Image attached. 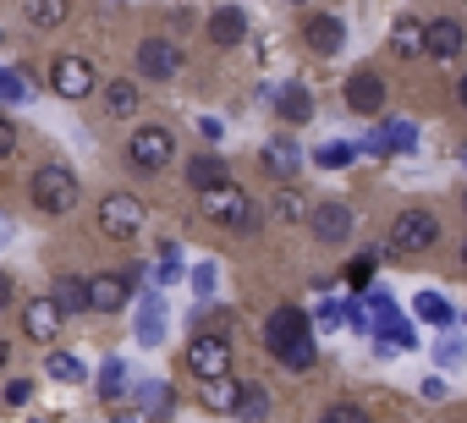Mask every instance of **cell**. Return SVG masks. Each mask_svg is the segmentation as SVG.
Returning <instances> with one entry per match:
<instances>
[{"mask_svg": "<svg viewBox=\"0 0 467 423\" xmlns=\"http://www.w3.org/2000/svg\"><path fill=\"white\" fill-rule=\"evenodd\" d=\"M265 346H270V357H275L281 368H292V374H308V368L319 363L314 325H308L303 308H275L270 325H265Z\"/></svg>", "mask_w": 467, "mask_h": 423, "instance_id": "obj_1", "label": "cell"}, {"mask_svg": "<svg viewBox=\"0 0 467 423\" xmlns=\"http://www.w3.org/2000/svg\"><path fill=\"white\" fill-rule=\"evenodd\" d=\"M28 198L45 209V215H67V209L78 203V176H72L67 165H39V170H34Z\"/></svg>", "mask_w": 467, "mask_h": 423, "instance_id": "obj_2", "label": "cell"}, {"mask_svg": "<svg viewBox=\"0 0 467 423\" xmlns=\"http://www.w3.org/2000/svg\"><path fill=\"white\" fill-rule=\"evenodd\" d=\"M198 198H203V215H209L214 226H254V203H248V192H243L237 181H214V187H203Z\"/></svg>", "mask_w": 467, "mask_h": 423, "instance_id": "obj_3", "label": "cell"}, {"mask_svg": "<svg viewBox=\"0 0 467 423\" xmlns=\"http://www.w3.org/2000/svg\"><path fill=\"white\" fill-rule=\"evenodd\" d=\"M99 232H105L110 242H138V232H143V203H138L132 192L99 198Z\"/></svg>", "mask_w": 467, "mask_h": 423, "instance_id": "obj_4", "label": "cell"}, {"mask_svg": "<svg viewBox=\"0 0 467 423\" xmlns=\"http://www.w3.org/2000/svg\"><path fill=\"white\" fill-rule=\"evenodd\" d=\"M434 242H440V221L429 209H401L396 226H390V248L396 253H429Z\"/></svg>", "mask_w": 467, "mask_h": 423, "instance_id": "obj_5", "label": "cell"}, {"mask_svg": "<svg viewBox=\"0 0 467 423\" xmlns=\"http://www.w3.org/2000/svg\"><path fill=\"white\" fill-rule=\"evenodd\" d=\"M127 154H132L138 170H165L176 160V132L171 127H138L132 143H127Z\"/></svg>", "mask_w": 467, "mask_h": 423, "instance_id": "obj_6", "label": "cell"}, {"mask_svg": "<svg viewBox=\"0 0 467 423\" xmlns=\"http://www.w3.org/2000/svg\"><path fill=\"white\" fill-rule=\"evenodd\" d=\"M187 374H192V379H220V374H231V346H225V335H192V341H187Z\"/></svg>", "mask_w": 467, "mask_h": 423, "instance_id": "obj_7", "label": "cell"}, {"mask_svg": "<svg viewBox=\"0 0 467 423\" xmlns=\"http://www.w3.org/2000/svg\"><path fill=\"white\" fill-rule=\"evenodd\" d=\"M308 232H314V242H347L352 237V209L347 203H336V198H325V203H314L308 209Z\"/></svg>", "mask_w": 467, "mask_h": 423, "instance_id": "obj_8", "label": "cell"}, {"mask_svg": "<svg viewBox=\"0 0 467 423\" xmlns=\"http://www.w3.org/2000/svg\"><path fill=\"white\" fill-rule=\"evenodd\" d=\"M50 88H56L61 99H88V94H94V61L61 56V61L50 67Z\"/></svg>", "mask_w": 467, "mask_h": 423, "instance_id": "obj_9", "label": "cell"}, {"mask_svg": "<svg viewBox=\"0 0 467 423\" xmlns=\"http://www.w3.org/2000/svg\"><path fill=\"white\" fill-rule=\"evenodd\" d=\"M347 110H352V116H379V110H385V77H379L374 67H358V72L347 77Z\"/></svg>", "mask_w": 467, "mask_h": 423, "instance_id": "obj_10", "label": "cell"}, {"mask_svg": "<svg viewBox=\"0 0 467 423\" xmlns=\"http://www.w3.org/2000/svg\"><path fill=\"white\" fill-rule=\"evenodd\" d=\"M138 72L154 77V83H171V77L182 72V50H176L171 39H143V45H138Z\"/></svg>", "mask_w": 467, "mask_h": 423, "instance_id": "obj_11", "label": "cell"}, {"mask_svg": "<svg viewBox=\"0 0 467 423\" xmlns=\"http://www.w3.org/2000/svg\"><path fill=\"white\" fill-rule=\"evenodd\" d=\"M61 303L56 297H28V308H23V330H28V341H39V346H50L56 335H61Z\"/></svg>", "mask_w": 467, "mask_h": 423, "instance_id": "obj_12", "label": "cell"}, {"mask_svg": "<svg viewBox=\"0 0 467 423\" xmlns=\"http://www.w3.org/2000/svg\"><path fill=\"white\" fill-rule=\"evenodd\" d=\"M303 39H308V50H314V56H336V50L347 45V23H341V17H330V12H314V17L303 23Z\"/></svg>", "mask_w": 467, "mask_h": 423, "instance_id": "obj_13", "label": "cell"}, {"mask_svg": "<svg viewBox=\"0 0 467 423\" xmlns=\"http://www.w3.org/2000/svg\"><path fill=\"white\" fill-rule=\"evenodd\" d=\"M462 23H451V17H429L423 23V56H434V61H451L456 50H462Z\"/></svg>", "mask_w": 467, "mask_h": 423, "instance_id": "obj_14", "label": "cell"}, {"mask_svg": "<svg viewBox=\"0 0 467 423\" xmlns=\"http://www.w3.org/2000/svg\"><path fill=\"white\" fill-rule=\"evenodd\" d=\"M127 297H132V275H94V281H88V308H94V314L127 308Z\"/></svg>", "mask_w": 467, "mask_h": 423, "instance_id": "obj_15", "label": "cell"}, {"mask_svg": "<svg viewBox=\"0 0 467 423\" xmlns=\"http://www.w3.org/2000/svg\"><path fill=\"white\" fill-rule=\"evenodd\" d=\"M198 396H203V407H209V412H237V401H243V379H237V374L198 379Z\"/></svg>", "mask_w": 467, "mask_h": 423, "instance_id": "obj_16", "label": "cell"}, {"mask_svg": "<svg viewBox=\"0 0 467 423\" xmlns=\"http://www.w3.org/2000/svg\"><path fill=\"white\" fill-rule=\"evenodd\" d=\"M259 160H265V170H270V176H281V181H286V176H297V170H303V149H297V143H292V138H270V143H265V154H259Z\"/></svg>", "mask_w": 467, "mask_h": 423, "instance_id": "obj_17", "label": "cell"}, {"mask_svg": "<svg viewBox=\"0 0 467 423\" xmlns=\"http://www.w3.org/2000/svg\"><path fill=\"white\" fill-rule=\"evenodd\" d=\"M275 116H281V121H292V127H303V121L314 116V99H308V88H303V83H286V88H275Z\"/></svg>", "mask_w": 467, "mask_h": 423, "instance_id": "obj_18", "label": "cell"}, {"mask_svg": "<svg viewBox=\"0 0 467 423\" xmlns=\"http://www.w3.org/2000/svg\"><path fill=\"white\" fill-rule=\"evenodd\" d=\"M132 335H138V346H160V341H165V303H160V297H143Z\"/></svg>", "mask_w": 467, "mask_h": 423, "instance_id": "obj_19", "label": "cell"}, {"mask_svg": "<svg viewBox=\"0 0 467 423\" xmlns=\"http://www.w3.org/2000/svg\"><path fill=\"white\" fill-rule=\"evenodd\" d=\"M243 34H248V17H243L237 6H220V12L209 17V39H214V45H243Z\"/></svg>", "mask_w": 467, "mask_h": 423, "instance_id": "obj_20", "label": "cell"}, {"mask_svg": "<svg viewBox=\"0 0 467 423\" xmlns=\"http://www.w3.org/2000/svg\"><path fill=\"white\" fill-rule=\"evenodd\" d=\"M390 50L407 56V61H418V56H423V23H418V17H396V28H390Z\"/></svg>", "mask_w": 467, "mask_h": 423, "instance_id": "obj_21", "label": "cell"}, {"mask_svg": "<svg viewBox=\"0 0 467 423\" xmlns=\"http://www.w3.org/2000/svg\"><path fill=\"white\" fill-rule=\"evenodd\" d=\"M374 143H379V154H412L418 149V132H412V121H385L374 132Z\"/></svg>", "mask_w": 467, "mask_h": 423, "instance_id": "obj_22", "label": "cell"}, {"mask_svg": "<svg viewBox=\"0 0 467 423\" xmlns=\"http://www.w3.org/2000/svg\"><path fill=\"white\" fill-rule=\"evenodd\" d=\"M50 297L61 303V314H88V281H78V275H61Z\"/></svg>", "mask_w": 467, "mask_h": 423, "instance_id": "obj_23", "label": "cell"}, {"mask_svg": "<svg viewBox=\"0 0 467 423\" xmlns=\"http://www.w3.org/2000/svg\"><path fill=\"white\" fill-rule=\"evenodd\" d=\"M187 181H192V192H203V187L225 181V165H220V154H192V165H187Z\"/></svg>", "mask_w": 467, "mask_h": 423, "instance_id": "obj_24", "label": "cell"}, {"mask_svg": "<svg viewBox=\"0 0 467 423\" xmlns=\"http://www.w3.org/2000/svg\"><path fill=\"white\" fill-rule=\"evenodd\" d=\"M275 221H281V226L308 221V198H303L297 187H281V192H275Z\"/></svg>", "mask_w": 467, "mask_h": 423, "instance_id": "obj_25", "label": "cell"}, {"mask_svg": "<svg viewBox=\"0 0 467 423\" xmlns=\"http://www.w3.org/2000/svg\"><path fill=\"white\" fill-rule=\"evenodd\" d=\"M105 110H110V116H138V83L116 77V83L105 88Z\"/></svg>", "mask_w": 467, "mask_h": 423, "instance_id": "obj_26", "label": "cell"}, {"mask_svg": "<svg viewBox=\"0 0 467 423\" xmlns=\"http://www.w3.org/2000/svg\"><path fill=\"white\" fill-rule=\"evenodd\" d=\"M127 385H132V368H127L121 357H110V363L99 368V396L116 401V396H127Z\"/></svg>", "mask_w": 467, "mask_h": 423, "instance_id": "obj_27", "label": "cell"}, {"mask_svg": "<svg viewBox=\"0 0 467 423\" xmlns=\"http://www.w3.org/2000/svg\"><path fill=\"white\" fill-rule=\"evenodd\" d=\"M358 160V149L352 143H341V138H330V143H319L314 149V165H325V170H347Z\"/></svg>", "mask_w": 467, "mask_h": 423, "instance_id": "obj_28", "label": "cell"}, {"mask_svg": "<svg viewBox=\"0 0 467 423\" xmlns=\"http://www.w3.org/2000/svg\"><path fill=\"white\" fill-rule=\"evenodd\" d=\"M28 23L34 28H61L67 23V0H28Z\"/></svg>", "mask_w": 467, "mask_h": 423, "instance_id": "obj_29", "label": "cell"}, {"mask_svg": "<svg viewBox=\"0 0 467 423\" xmlns=\"http://www.w3.org/2000/svg\"><path fill=\"white\" fill-rule=\"evenodd\" d=\"M28 77L23 72H12V67H0V105H28Z\"/></svg>", "mask_w": 467, "mask_h": 423, "instance_id": "obj_30", "label": "cell"}, {"mask_svg": "<svg viewBox=\"0 0 467 423\" xmlns=\"http://www.w3.org/2000/svg\"><path fill=\"white\" fill-rule=\"evenodd\" d=\"M45 368H50L61 385H78V379H83V357H78V352H50V363H45Z\"/></svg>", "mask_w": 467, "mask_h": 423, "instance_id": "obj_31", "label": "cell"}, {"mask_svg": "<svg viewBox=\"0 0 467 423\" xmlns=\"http://www.w3.org/2000/svg\"><path fill=\"white\" fill-rule=\"evenodd\" d=\"M418 319H429V325H451L456 314H451V303H445V297H434V292H418Z\"/></svg>", "mask_w": 467, "mask_h": 423, "instance_id": "obj_32", "label": "cell"}, {"mask_svg": "<svg viewBox=\"0 0 467 423\" xmlns=\"http://www.w3.org/2000/svg\"><path fill=\"white\" fill-rule=\"evenodd\" d=\"M237 412H243L248 423H265V412H270V396H265L259 385H243V401H237Z\"/></svg>", "mask_w": 467, "mask_h": 423, "instance_id": "obj_33", "label": "cell"}, {"mask_svg": "<svg viewBox=\"0 0 467 423\" xmlns=\"http://www.w3.org/2000/svg\"><path fill=\"white\" fill-rule=\"evenodd\" d=\"M434 357H440L445 368H451V363H462V357H467V346H462V335H445V341L434 346Z\"/></svg>", "mask_w": 467, "mask_h": 423, "instance_id": "obj_34", "label": "cell"}, {"mask_svg": "<svg viewBox=\"0 0 467 423\" xmlns=\"http://www.w3.org/2000/svg\"><path fill=\"white\" fill-rule=\"evenodd\" d=\"M192 292H198V297H209V292H214V264H209V259H203V264H192Z\"/></svg>", "mask_w": 467, "mask_h": 423, "instance_id": "obj_35", "label": "cell"}, {"mask_svg": "<svg viewBox=\"0 0 467 423\" xmlns=\"http://www.w3.org/2000/svg\"><path fill=\"white\" fill-rule=\"evenodd\" d=\"M319 423H368V412H358V407H330Z\"/></svg>", "mask_w": 467, "mask_h": 423, "instance_id": "obj_36", "label": "cell"}, {"mask_svg": "<svg viewBox=\"0 0 467 423\" xmlns=\"http://www.w3.org/2000/svg\"><path fill=\"white\" fill-rule=\"evenodd\" d=\"M12 154H17V127L0 116V160H12Z\"/></svg>", "mask_w": 467, "mask_h": 423, "instance_id": "obj_37", "label": "cell"}, {"mask_svg": "<svg viewBox=\"0 0 467 423\" xmlns=\"http://www.w3.org/2000/svg\"><path fill=\"white\" fill-rule=\"evenodd\" d=\"M176 270H182V259H176V242H165V248H160V281H171Z\"/></svg>", "mask_w": 467, "mask_h": 423, "instance_id": "obj_38", "label": "cell"}, {"mask_svg": "<svg viewBox=\"0 0 467 423\" xmlns=\"http://www.w3.org/2000/svg\"><path fill=\"white\" fill-rule=\"evenodd\" d=\"M143 407H171V385H143Z\"/></svg>", "mask_w": 467, "mask_h": 423, "instance_id": "obj_39", "label": "cell"}, {"mask_svg": "<svg viewBox=\"0 0 467 423\" xmlns=\"http://www.w3.org/2000/svg\"><path fill=\"white\" fill-rule=\"evenodd\" d=\"M28 396H34V385H28V379H12V385H6V401H12V407H23Z\"/></svg>", "mask_w": 467, "mask_h": 423, "instance_id": "obj_40", "label": "cell"}, {"mask_svg": "<svg viewBox=\"0 0 467 423\" xmlns=\"http://www.w3.org/2000/svg\"><path fill=\"white\" fill-rule=\"evenodd\" d=\"M368 275H374V264H368V259H358V264L347 270V281H352V286H368Z\"/></svg>", "mask_w": 467, "mask_h": 423, "instance_id": "obj_41", "label": "cell"}, {"mask_svg": "<svg viewBox=\"0 0 467 423\" xmlns=\"http://www.w3.org/2000/svg\"><path fill=\"white\" fill-rule=\"evenodd\" d=\"M341 319V303L336 297H319V325H336Z\"/></svg>", "mask_w": 467, "mask_h": 423, "instance_id": "obj_42", "label": "cell"}, {"mask_svg": "<svg viewBox=\"0 0 467 423\" xmlns=\"http://www.w3.org/2000/svg\"><path fill=\"white\" fill-rule=\"evenodd\" d=\"M0 308H12V275H0Z\"/></svg>", "mask_w": 467, "mask_h": 423, "instance_id": "obj_43", "label": "cell"}, {"mask_svg": "<svg viewBox=\"0 0 467 423\" xmlns=\"http://www.w3.org/2000/svg\"><path fill=\"white\" fill-rule=\"evenodd\" d=\"M456 99H462V110H467V77H462V88H456Z\"/></svg>", "mask_w": 467, "mask_h": 423, "instance_id": "obj_44", "label": "cell"}, {"mask_svg": "<svg viewBox=\"0 0 467 423\" xmlns=\"http://www.w3.org/2000/svg\"><path fill=\"white\" fill-rule=\"evenodd\" d=\"M6 357H12V346H6V341H0V368H6Z\"/></svg>", "mask_w": 467, "mask_h": 423, "instance_id": "obj_45", "label": "cell"}, {"mask_svg": "<svg viewBox=\"0 0 467 423\" xmlns=\"http://www.w3.org/2000/svg\"><path fill=\"white\" fill-rule=\"evenodd\" d=\"M110 423H143V418H110Z\"/></svg>", "mask_w": 467, "mask_h": 423, "instance_id": "obj_46", "label": "cell"}, {"mask_svg": "<svg viewBox=\"0 0 467 423\" xmlns=\"http://www.w3.org/2000/svg\"><path fill=\"white\" fill-rule=\"evenodd\" d=\"M462 270H467V242H462Z\"/></svg>", "mask_w": 467, "mask_h": 423, "instance_id": "obj_47", "label": "cell"}, {"mask_svg": "<svg viewBox=\"0 0 467 423\" xmlns=\"http://www.w3.org/2000/svg\"><path fill=\"white\" fill-rule=\"evenodd\" d=\"M0 242H6V221H0Z\"/></svg>", "mask_w": 467, "mask_h": 423, "instance_id": "obj_48", "label": "cell"}, {"mask_svg": "<svg viewBox=\"0 0 467 423\" xmlns=\"http://www.w3.org/2000/svg\"><path fill=\"white\" fill-rule=\"evenodd\" d=\"M462 165H467V143H462Z\"/></svg>", "mask_w": 467, "mask_h": 423, "instance_id": "obj_49", "label": "cell"}, {"mask_svg": "<svg viewBox=\"0 0 467 423\" xmlns=\"http://www.w3.org/2000/svg\"><path fill=\"white\" fill-rule=\"evenodd\" d=\"M292 6H303V0H292Z\"/></svg>", "mask_w": 467, "mask_h": 423, "instance_id": "obj_50", "label": "cell"}, {"mask_svg": "<svg viewBox=\"0 0 467 423\" xmlns=\"http://www.w3.org/2000/svg\"><path fill=\"white\" fill-rule=\"evenodd\" d=\"M462 209H467V198H462Z\"/></svg>", "mask_w": 467, "mask_h": 423, "instance_id": "obj_51", "label": "cell"}]
</instances>
